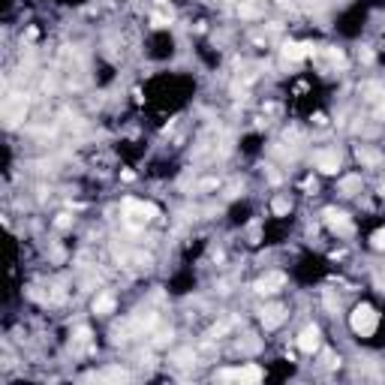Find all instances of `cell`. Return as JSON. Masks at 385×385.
I'll return each mask as SVG.
<instances>
[{
    "label": "cell",
    "mask_w": 385,
    "mask_h": 385,
    "mask_svg": "<svg viewBox=\"0 0 385 385\" xmlns=\"http://www.w3.org/2000/svg\"><path fill=\"white\" fill-rule=\"evenodd\" d=\"M126 214L136 217V220H154L160 211H157V205H151V202H126Z\"/></svg>",
    "instance_id": "3957f363"
},
{
    "label": "cell",
    "mask_w": 385,
    "mask_h": 385,
    "mask_svg": "<svg viewBox=\"0 0 385 385\" xmlns=\"http://www.w3.org/2000/svg\"><path fill=\"white\" fill-rule=\"evenodd\" d=\"M313 51V45H301V42H286L283 45V54L289 57V60H301V57H307Z\"/></svg>",
    "instance_id": "52a82bcc"
},
{
    "label": "cell",
    "mask_w": 385,
    "mask_h": 385,
    "mask_svg": "<svg viewBox=\"0 0 385 385\" xmlns=\"http://www.w3.org/2000/svg\"><path fill=\"white\" fill-rule=\"evenodd\" d=\"M105 376H108V379H126V370H108Z\"/></svg>",
    "instance_id": "2e32d148"
},
{
    "label": "cell",
    "mask_w": 385,
    "mask_h": 385,
    "mask_svg": "<svg viewBox=\"0 0 385 385\" xmlns=\"http://www.w3.org/2000/svg\"><path fill=\"white\" fill-rule=\"evenodd\" d=\"M283 274H268V277H262L259 283H256V292H262V295H268V292H277L280 286H283Z\"/></svg>",
    "instance_id": "8992f818"
},
{
    "label": "cell",
    "mask_w": 385,
    "mask_h": 385,
    "mask_svg": "<svg viewBox=\"0 0 385 385\" xmlns=\"http://www.w3.org/2000/svg\"><path fill=\"white\" fill-rule=\"evenodd\" d=\"M111 310H114V298H111V295H99V298L93 301V313H102V316H105V313H111Z\"/></svg>",
    "instance_id": "30bf717a"
},
{
    "label": "cell",
    "mask_w": 385,
    "mask_h": 385,
    "mask_svg": "<svg viewBox=\"0 0 385 385\" xmlns=\"http://www.w3.org/2000/svg\"><path fill=\"white\" fill-rule=\"evenodd\" d=\"M358 160H364V163H376V154H373V151H364V148H358Z\"/></svg>",
    "instance_id": "8fae6325"
},
{
    "label": "cell",
    "mask_w": 385,
    "mask_h": 385,
    "mask_svg": "<svg viewBox=\"0 0 385 385\" xmlns=\"http://www.w3.org/2000/svg\"><path fill=\"white\" fill-rule=\"evenodd\" d=\"M241 15H256V6H241Z\"/></svg>",
    "instance_id": "e0dca14e"
},
{
    "label": "cell",
    "mask_w": 385,
    "mask_h": 385,
    "mask_svg": "<svg viewBox=\"0 0 385 385\" xmlns=\"http://www.w3.org/2000/svg\"><path fill=\"white\" fill-rule=\"evenodd\" d=\"M220 376L223 379H241V382H259L262 379V370L259 367H241V370H223Z\"/></svg>",
    "instance_id": "277c9868"
},
{
    "label": "cell",
    "mask_w": 385,
    "mask_h": 385,
    "mask_svg": "<svg viewBox=\"0 0 385 385\" xmlns=\"http://www.w3.org/2000/svg\"><path fill=\"white\" fill-rule=\"evenodd\" d=\"M325 217H328L331 229H337V232H349V229H352V223L346 220V214H334V211H325Z\"/></svg>",
    "instance_id": "9c48e42d"
},
{
    "label": "cell",
    "mask_w": 385,
    "mask_h": 385,
    "mask_svg": "<svg viewBox=\"0 0 385 385\" xmlns=\"http://www.w3.org/2000/svg\"><path fill=\"white\" fill-rule=\"evenodd\" d=\"M69 223H72V220H69V214H60V217H57V229H66Z\"/></svg>",
    "instance_id": "9a60e30c"
},
{
    "label": "cell",
    "mask_w": 385,
    "mask_h": 385,
    "mask_svg": "<svg viewBox=\"0 0 385 385\" xmlns=\"http://www.w3.org/2000/svg\"><path fill=\"white\" fill-rule=\"evenodd\" d=\"M316 166H319V172H325V175H334V172L340 169V157H337V154H328V151H322V154H316Z\"/></svg>",
    "instance_id": "5b68a950"
},
{
    "label": "cell",
    "mask_w": 385,
    "mask_h": 385,
    "mask_svg": "<svg viewBox=\"0 0 385 385\" xmlns=\"http://www.w3.org/2000/svg\"><path fill=\"white\" fill-rule=\"evenodd\" d=\"M280 322H283V307L274 304V307H265V310H262V325H265V328H277Z\"/></svg>",
    "instance_id": "ba28073f"
},
{
    "label": "cell",
    "mask_w": 385,
    "mask_h": 385,
    "mask_svg": "<svg viewBox=\"0 0 385 385\" xmlns=\"http://www.w3.org/2000/svg\"><path fill=\"white\" fill-rule=\"evenodd\" d=\"M298 349L307 352V355H313V352L319 349V328H316V325H307V328L298 334Z\"/></svg>",
    "instance_id": "7a4b0ae2"
},
{
    "label": "cell",
    "mask_w": 385,
    "mask_h": 385,
    "mask_svg": "<svg viewBox=\"0 0 385 385\" xmlns=\"http://www.w3.org/2000/svg\"><path fill=\"white\" fill-rule=\"evenodd\" d=\"M376 322H379V316H376V310H373L370 304H358V307L352 310V316H349L352 331L361 334V337H370V334L376 331Z\"/></svg>",
    "instance_id": "6da1fadb"
},
{
    "label": "cell",
    "mask_w": 385,
    "mask_h": 385,
    "mask_svg": "<svg viewBox=\"0 0 385 385\" xmlns=\"http://www.w3.org/2000/svg\"><path fill=\"white\" fill-rule=\"evenodd\" d=\"M373 247H376V250H385V229L373 235Z\"/></svg>",
    "instance_id": "4fadbf2b"
},
{
    "label": "cell",
    "mask_w": 385,
    "mask_h": 385,
    "mask_svg": "<svg viewBox=\"0 0 385 385\" xmlns=\"http://www.w3.org/2000/svg\"><path fill=\"white\" fill-rule=\"evenodd\" d=\"M355 187H358V178H346V181H343V190H346V193L355 190Z\"/></svg>",
    "instance_id": "5bb4252c"
},
{
    "label": "cell",
    "mask_w": 385,
    "mask_h": 385,
    "mask_svg": "<svg viewBox=\"0 0 385 385\" xmlns=\"http://www.w3.org/2000/svg\"><path fill=\"white\" fill-rule=\"evenodd\" d=\"M289 211V202L286 199H274V214H286Z\"/></svg>",
    "instance_id": "7c38bea8"
}]
</instances>
